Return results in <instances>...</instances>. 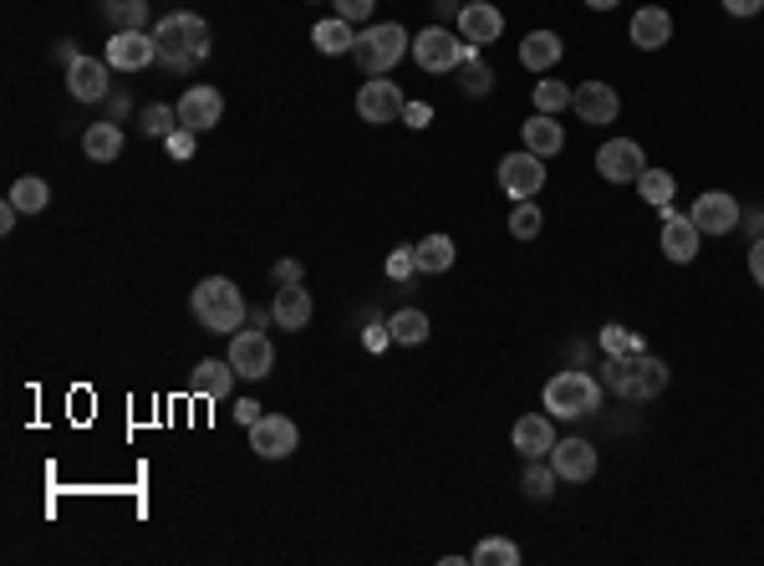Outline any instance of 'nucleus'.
Returning a JSON list of instances; mask_svg holds the SVG:
<instances>
[{"label": "nucleus", "mask_w": 764, "mask_h": 566, "mask_svg": "<svg viewBox=\"0 0 764 566\" xmlns=\"http://www.w3.org/2000/svg\"><path fill=\"white\" fill-rule=\"evenodd\" d=\"M154 41H158V62L173 67V72H189L194 62L209 57V26L194 11H169L154 26Z\"/></svg>", "instance_id": "f257e3e1"}, {"label": "nucleus", "mask_w": 764, "mask_h": 566, "mask_svg": "<svg viewBox=\"0 0 764 566\" xmlns=\"http://www.w3.org/2000/svg\"><path fill=\"white\" fill-rule=\"evenodd\" d=\"M189 312H194V322L204 332H234L245 322V297H240V286L230 276H204L194 286V297H189Z\"/></svg>", "instance_id": "f03ea898"}, {"label": "nucleus", "mask_w": 764, "mask_h": 566, "mask_svg": "<svg viewBox=\"0 0 764 566\" xmlns=\"http://www.w3.org/2000/svg\"><path fill=\"white\" fill-rule=\"evenodd\" d=\"M403 51H413V36H408L398 21H373V26H362V32H357V47H352V57H357L362 72L388 77L392 67L403 62Z\"/></svg>", "instance_id": "7ed1b4c3"}, {"label": "nucleus", "mask_w": 764, "mask_h": 566, "mask_svg": "<svg viewBox=\"0 0 764 566\" xmlns=\"http://www.w3.org/2000/svg\"><path fill=\"white\" fill-rule=\"evenodd\" d=\"M602 409V383H596L592 373H581V368H571V373H556L546 383V413L550 419H586V413Z\"/></svg>", "instance_id": "20e7f679"}, {"label": "nucleus", "mask_w": 764, "mask_h": 566, "mask_svg": "<svg viewBox=\"0 0 764 566\" xmlns=\"http://www.w3.org/2000/svg\"><path fill=\"white\" fill-rule=\"evenodd\" d=\"M230 368H234L240 377H250V383L270 377V368H276V347H270L266 332H260V327L230 332Z\"/></svg>", "instance_id": "39448f33"}, {"label": "nucleus", "mask_w": 764, "mask_h": 566, "mask_svg": "<svg viewBox=\"0 0 764 566\" xmlns=\"http://www.w3.org/2000/svg\"><path fill=\"white\" fill-rule=\"evenodd\" d=\"M403 108H408V97H403V87L398 82H388V77H373V82H362L357 87V118L362 123H398L403 118Z\"/></svg>", "instance_id": "423d86ee"}, {"label": "nucleus", "mask_w": 764, "mask_h": 566, "mask_svg": "<svg viewBox=\"0 0 764 566\" xmlns=\"http://www.w3.org/2000/svg\"><path fill=\"white\" fill-rule=\"evenodd\" d=\"M688 220L699 225L703 236H729V230H739L744 209H739V200H733V194H724V189H708V194H699V200H693Z\"/></svg>", "instance_id": "0eeeda50"}, {"label": "nucleus", "mask_w": 764, "mask_h": 566, "mask_svg": "<svg viewBox=\"0 0 764 566\" xmlns=\"http://www.w3.org/2000/svg\"><path fill=\"white\" fill-rule=\"evenodd\" d=\"M499 189L510 194V200H535L541 189H546V164L525 148V154H505L499 158Z\"/></svg>", "instance_id": "6e6552de"}, {"label": "nucleus", "mask_w": 764, "mask_h": 566, "mask_svg": "<svg viewBox=\"0 0 764 566\" xmlns=\"http://www.w3.org/2000/svg\"><path fill=\"white\" fill-rule=\"evenodd\" d=\"M464 57V36H449L444 26H428V32L413 36V62L423 72H453Z\"/></svg>", "instance_id": "1a4fd4ad"}, {"label": "nucleus", "mask_w": 764, "mask_h": 566, "mask_svg": "<svg viewBox=\"0 0 764 566\" xmlns=\"http://www.w3.org/2000/svg\"><path fill=\"white\" fill-rule=\"evenodd\" d=\"M296 424L286 419V413H260L255 424H250V449L260 459H286V455H296Z\"/></svg>", "instance_id": "9d476101"}, {"label": "nucleus", "mask_w": 764, "mask_h": 566, "mask_svg": "<svg viewBox=\"0 0 764 566\" xmlns=\"http://www.w3.org/2000/svg\"><path fill=\"white\" fill-rule=\"evenodd\" d=\"M596 169L607 184H638V173L647 169V158H642V143L638 139H611L602 143V154H596Z\"/></svg>", "instance_id": "9b49d317"}, {"label": "nucleus", "mask_w": 764, "mask_h": 566, "mask_svg": "<svg viewBox=\"0 0 764 566\" xmlns=\"http://www.w3.org/2000/svg\"><path fill=\"white\" fill-rule=\"evenodd\" d=\"M102 57H108L112 72H143V67L158 62V41H154V32H112Z\"/></svg>", "instance_id": "f8f14e48"}, {"label": "nucleus", "mask_w": 764, "mask_h": 566, "mask_svg": "<svg viewBox=\"0 0 764 566\" xmlns=\"http://www.w3.org/2000/svg\"><path fill=\"white\" fill-rule=\"evenodd\" d=\"M668 388V362L653 358V352H638V358H627V383H622V398L632 404H647Z\"/></svg>", "instance_id": "ddd939ff"}, {"label": "nucleus", "mask_w": 764, "mask_h": 566, "mask_svg": "<svg viewBox=\"0 0 764 566\" xmlns=\"http://www.w3.org/2000/svg\"><path fill=\"white\" fill-rule=\"evenodd\" d=\"M219 118H225V93H219V87H209V82H194V87L179 97V123L194 128V133L215 128Z\"/></svg>", "instance_id": "4468645a"}, {"label": "nucleus", "mask_w": 764, "mask_h": 566, "mask_svg": "<svg viewBox=\"0 0 764 566\" xmlns=\"http://www.w3.org/2000/svg\"><path fill=\"white\" fill-rule=\"evenodd\" d=\"M571 108H577L581 123H617V112H622V97L611 93V82H581L577 97H571Z\"/></svg>", "instance_id": "2eb2a0df"}, {"label": "nucleus", "mask_w": 764, "mask_h": 566, "mask_svg": "<svg viewBox=\"0 0 764 566\" xmlns=\"http://www.w3.org/2000/svg\"><path fill=\"white\" fill-rule=\"evenodd\" d=\"M108 57H77V62L66 67V93L77 97V103H102L108 97Z\"/></svg>", "instance_id": "dca6fc26"}, {"label": "nucleus", "mask_w": 764, "mask_h": 566, "mask_svg": "<svg viewBox=\"0 0 764 566\" xmlns=\"http://www.w3.org/2000/svg\"><path fill=\"white\" fill-rule=\"evenodd\" d=\"M550 465H556V474L561 480H571V485H586V480H596V449L586 439H556V449H550Z\"/></svg>", "instance_id": "f3484780"}, {"label": "nucleus", "mask_w": 764, "mask_h": 566, "mask_svg": "<svg viewBox=\"0 0 764 566\" xmlns=\"http://www.w3.org/2000/svg\"><path fill=\"white\" fill-rule=\"evenodd\" d=\"M703 240V230L693 220H683V215H678V209H672V215H663V255H668L672 266H688V261H699V245Z\"/></svg>", "instance_id": "a211bd4d"}, {"label": "nucleus", "mask_w": 764, "mask_h": 566, "mask_svg": "<svg viewBox=\"0 0 764 566\" xmlns=\"http://www.w3.org/2000/svg\"><path fill=\"white\" fill-rule=\"evenodd\" d=\"M234 377L240 373L230 368V358H204V362H194V373H189V394L219 404V398L234 388Z\"/></svg>", "instance_id": "6ab92c4d"}, {"label": "nucleus", "mask_w": 764, "mask_h": 566, "mask_svg": "<svg viewBox=\"0 0 764 566\" xmlns=\"http://www.w3.org/2000/svg\"><path fill=\"white\" fill-rule=\"evenodd\" d=\"M505 32V16H499L489 0H469L464 11H459V36H464L469 47H484V41H499Z\"/></svg>", "instance_id": "aec40b11"}, {"label": "nucleus", "mask_w": 764, "mask_h": 566, "mask_svg": "<svg viewBox=\"0 0 764 566\" xmlns=\"http://www.w3.org/2000/svg\"><path fill=\"white\" fill-rule=\"evenodd\" d=\"M510 444L520 449V459H546L556 449V429H550V413H525L510 434Z\"/></svg>", "instance_id": "412c9836"}, {"label": "nucleus", "mask_w": 764, "mask_h": 566, "mask_svg": "<svg viewBox=\"0 0 764 566\" xmlns=\"http://www.w3.org/2000/svg\"><path fill=\"white\" fill-rule=\"evenodd\" d=\"M312 291L306 286H281L276 291V301H270V316H276V327L286 332H301V327H312Z\"/></svg>", "instance_id": "4be33fe9"}, {"label": "nucleus", "mask_w": 764, "mask_h": 566, "mask_svg": "<svg viewBox=\"0 0 764 566\" xmlns=\"http://www.w3.org/2000/svg\"><path fill=\"white\" fill-rule=\"evenodd\" d=\"M672 41V16L668 11H657V5H642L638 16H632V47L642 51H657Z\"/></svg>", "instance_id": "5701e85b"}, {"label": "nucleus", "mask_w": 764, "mask_h": 566, "mask_svg": "<svg viewBox=\"0 0 764 566\" xmlns=\"http://www.w3.org/2000/svg\"><path fill=\"white\" fill-rule=\"evenodd\" d=\"M566 41L556 32H531L520 41V67H531V72H550V67L561 62Z\"/></svg>", "instance_id": "b1692460"}, {"label": "nucleus", "mask_w": 764, "mask_h": 566, "mask_svg": "<svg viewBox=\"0 0 764 566\" xmlns=\"http://www.w3.org/2000/svg\"><path fill=\"white\" fill-rule=\"evenodd\" d=\"M312 41L322 57H347V51L357 47V26L342 16H331V21H316L312 26Z\"/></svg>", "instance_id": "393cba45"}, {"label": "nucleus", "mask_w": 764, "mask_h": 566, "mask_svg": "<svg viewBox=\"0 0 764 566\" xmlns=\"http://www.w3.org/2000/svg\"><path fill=\"white\" fill-rule=\"evenodd\" d=\"M525 148H531L535 158H556L566 148V133L561 123L550 118V112H535L531 123H525Z\"/></svg>", "instance_id": "a878e982"}, {"label": "nucleus", "mask_w": 764, "mask_h": 566, "mask_svg": "<svg viewBox=\"0 0 764 566\" xmlns=\"http://www.w3.org/2000/svg\"><path fill=\"white\" fill-rule=\"evenodd\" d=\"M82 154L93 158V164H112V158L123 154V128L112 123H93L87 133H82Z\"/></svg>", "instance_id": "bb28decb"}, {"label": "nucleus", "mask_w": 764, "mask_h": 566, "mask_svg": "<svg viewBox=\"0 0 764 566\" xmlns=\"http://www.w3.org/2000/svg\"><path fill=\"white\" fill-rule=\"evenodd\" d=\"M453 72H459V87H464L469 97H484L489 87H495V72H489V62H484L480 47H469V41H464V57H459V67H453Z\"/></svg>", "instance_id": "cd10ccee"}, {"label": "nucleus", "mask_w": 764, "mask_h": 566, "mask_svg": "<svg viewBox=\"0 0 764 566\" xmlns=\"http://www.w3.org/2000/svg\"><path fill=\"white\" fill-rule=\"evenodd\" d=\"M413 261H419V276H444L453 266V240L449 236H428L413 245Z\"/></svg>", "instance_id": "c85d7f7f"}, {"label": "nucleus", "mask_w": 764, "mask_h": 566, "mask_svg": "<svg viewBox=\"0 0 764 566\" xmlns=\"http://www.w3.org/2000/svg\"><path fill=\"white\" fill-rule=\"evenodd\" d=\"M638 189H642V205H653L657 215H672V173L668 169H642Z\"/></svg>", "instance_id": "c756f323"}, {"label": "nucleus", "mask_w": 764, "mask_h": 566, "mask_svg": "<svg viewBox=\"0 0 764 566\" xmlns=\"http://www.w3.org/2000/svg\"><path fill=\"white\" fill-rule=\"evenodd\" d=\"M388 337L398 347H419V342H428V316L419 312V306H403V312L392 316L388 322Z\"/></svg>", "instance_id": "7c9ffc66"}, {"label": "nucleus", "mask_w": 764, "mask_h": 566, "mask_svg": "<svg viewBox=\"0 0 764 566\" xmlns=\"http://www.w3.org/2000/svg\"><path fill=\"white\" fill-rule=\"evenodd\" d=\"M102 16L112 21V32H143L148 0H102Z\"/></svg>", "instance_id": "2f4dec72"}, {"label": "nucleus", "mask_w": 764, "mask_h": 566, "mask_svg": "<svg viewBox=\"0 0 764 566\" xmlns=\"http://www.w3.org/2000/svg\"><path fill=\"white\" fill-rule=\"evenodd\" d=\"M469 562H480V566H520V546H516V541H505V535H484L480 546L469 551Z\"/></svg>", "instance_id": "473e14b6"}, {"label": "nucleus", "mask_w": 764, "mask_h": 566, "mask_svg": "<svg viewBox=\"0 0 764 566\" xmlns=\"http://www.w3.org/2000/svg\"><path fill=\"white\" fill-rule=\"evenodd\" d=\"M11 200L21 205V215H41V209L51 205V189H47V179L26 173V179H16V184H11Z\"/></svg>", "instance_id": "72a5a7b5"}, {"label": "nucleus", "mask_w": 764, "mask_h": 566, "mask_svg": "<svg viewBox=\"0 0 764 566\" xmlns=\"http://www.w3.org/2000/svg\"><path fill=\"white\" fill-rule=\"evenodd\" d=\"M556 485H561V474H556V465H541V459H531V470H525V480H520V490L531 495V501H550L556 495Z\"/></svg>", "instance_id": "f704fd0d"}, {"label": "nucleus", "mask_w": 764, "mask_h": 566, "mask_svg": "<svg viewBox=\"0 0 764 566\" xmlns=\"http://www.w3.org/2000/svg\"><path fill=\"white\" fill-rule=\"evenodd\" d=\"M571 87H566V82H535V112H550V118H556V112H566L571 108Z\"/></svg>", "instance_id": "c9c22d12"}, {"label": "nucleus", "mask_w": 764, "mask_h": 566, "mask_svg": "<svg viewBox=\"0 0 764 566\" xmlns=\"http://www.w3.org/2000/svg\"><path fill=\"white\" fill-rule=\"evenodd\" d=\"M179 108H163V103H154V108H143V133L148 139H169V133H179Z\"/></svg>", "instance_id": "e433bc0d"}, {"label": "nucleus", "mask_w": 764, "mask_h": 566, "mask_svg": "<svg viewBox=\"0 0 764 566\" xmlns=\"http://www.w3.org/2000/svg\"><path fill=\"white\" fill-rule=\"evenodd\" d=\"M510 236H516V240H535V236H541V209H535L531 200H516V209H510Z\"/></svg>", "instance_id": "4c0bfd02"}, {"label": "nucleus", "mask_w": 764, "mask_h": 566, "mask_svg": "<svg viewBox=\"0 0 764 566\" xmlns=\"http://www.w3.org/2000/svg\"><path fill=\"white\" fill-rule=\"evenodd\" d=\"M602 347H607L611 358H638L642 337H632V332H622V327H602Z\"/></svg>", "instance_id": "58836bf2"}, {"label": "nucleus", "mask_w": 764, "mask_h": 566, "mask_svg": "<svg viewBox=\"0 0 764 566\" xmlns=\"http://www.w3.org/2000/svg\"><path fill=\"white\" fill-rule=\"evenodd\" d=\"M413 270H419V261H413V245H403V251H392V255H388V276H392L398 286L413 281Z\"/></svg>", "instance_id": "ea45409f"}, {"label": "nucleus", "mask_w": 764, "mask_h": 566, "mask_svg": "<svg viewBox=\"0 0 764 566\" xmlns=\"http://www.w3.org/2000/svg\"><path fill=\"white\" fill-rule=\"evenodd\" d=\"M331 5H337V16L352 21V26H357V21H373V11H377V0H331Z\"/></svg>", "instance_id": "a19ab883"}, {"label": "nucleus", "mask_w": 764, "mask_h": 566, "mask_svg": "<svg viewBox=\"0 0 764 566\" xmlns=\"http://www.w3.org/2000/svg\"><path fill=\"white\" fill-rule=\"evenodd\" d=\"M169 158H179V164H184V158H194V128H179V133H169Z\"/></svg>", "instance_id": "79ce46f5"}, {"label": "nucleus", "mask_w": 764, "mask_h": 566, "mask_svg": "<svg viewBox=\"0 0 764 566\" xmlns=\"http://www.w3.org/2000/svg\"><path fill=\"white\" fill-rule=\"evenodd\" d=\"M403 123H408V128H428V123H434V108H428V103H408V108H403Z\"/></svg>", "instance_id": "37998d69"}, {"label": "nucleus", "mask_w": 764, "mask_h": 566, "mask_svg": "<svg viewBox=\"0 0 764 566\" xmlns=\"http://www.w3.org/2000/svg\"><path fill=\"white\" fill-rule=\"evenodd\" d=\"M749 276H754V286H764V236L749 245Z\"/></svg>", "instance_id": "c03bdc74"}, {"label": "nucleus", "mask_w": 764, "mask_h": 566, "mask_svg": "<svg viewBox=\"0 0 764 566\" xmlns=\"http://www.w3.org/2000/svg\"><path fill=\"white\" fill-rule=\"evenodd\" d=\"M724 11H729V16H760L764 0H724Z\"/></svg>", "instance_id": "a18cd8bd"}, {"label": "nucleus", "mask_w": 764, "mask_h": 566, "mask_svg": "<svg viewBox=\"0 0 764 566\" xmlns=\"http://www.w3.org/2000/svg\"><path fill=\"white\" fill-rule=\"evenodd\" d=\"M276 281H281V286H301V261H276Z\"/></svg>", "instance_id": "49530a36"}, {"label": "nucleus", "mask_w": 764, "mask_h": 566, "mask_svg": "<svg viewBox=\"0 0 764 566\" xmlns=\"http://www.w3.org/2000/svg\"><path fill=\"white\" fill-rule=\"evenodd\" d=\"M234 419H240V424H255V419H260V404H255V398H240V404H234Z\"/></svg>", "instance_id": "de8ad7c7"}, {"label": "nucleus", "mask_w": 764, "mask_h": 566, "mask_svg": "<svg viewBox=\"0 0 764 566\" xmlns=\"http://www.w3.org/2000/svg\"><path fill=\"white\" fill-rule=\"evenodd\" d=\"M16 215H21L16 200H5V205H0V236H11V230H16Z\"/></svg>", "instance_id": "09e8293b"}, {"label": "nucleus", "mask_w": 764, "mask_h": 566, "mask_svg": "<svg viewBox=\"0 0 764 566\" xmlns=\"http://www.w3.org/2000/svg\"><path fill=\"white\" fill-rule=\"evenodd\" d=\"M392 337H388V327H367V347H373V352H383V347H388Z\"/></svg>", "instance_id": "8fccbe9b"}, {"label": "nucleus", "mask_w": 764, "mask_h": 566, "mask_svg": "<svg viewBox=\"0 0 764 566\" xmlns=\"http://www.w3.org/2000/svg\"><path fill=\"white\" fill-rule=\"evenodd\" d=\"M749 230H754V240L764 236V209H754V215H749Z\"/></svg>", "instance_id": "3c124183"}, {"label": "nucleus", "mask_w": 764, "mask_h": 566, "mask_svg": "<svg viewBox=\"0 0 764 566\" xmlns=\"http://www.w3.org/2000/svg\"><path fill=\"white\" fill-rule=\"evenodd\" d=\"M592 11H611V5H622V0H586Z\"/></svg>", "instance_id": "603ef678"}, {"label": "nucleus", "mask_w": 764, "mask_h": 566, "mask_svg": "<svg viewBox=\"0 0 764 566\" xmlns=\"http://www.w3.org/2000/svg\"><path fill=\"white\" fill-rule=\"evenodd\" d=\"M464 5H469V0H464Z\"/></svg>", "instance_id": "864d4df0"}]
</instances>
